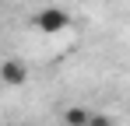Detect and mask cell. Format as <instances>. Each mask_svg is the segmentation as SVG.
I'll return each instance as SVG.
<instances>
[{
  "instance_id": "2",
  "label": "cell",
  "mask_w": 130,
  "mask_h": 126,
  "mask_svg": "<svg viewBox=\"0 0 130 126\" xmlns=\"http://www.w3.org/2000/svg\"><path fill=\"white\" fill-rule=\"evenodd\" d=\"M0 77H4L7 88H21V84H28V67H25L21 60H4Z\"/></svg>"
},
{
  "instance_id": "4",
  "label": "cell",
  "mask_w": 130,
  "mask_h": 126,
  "mask_svg": "<svg viewBox=\"0 0 130 126\" xmlns=\"http://www.w3.org/2000/svg\"><path fill=\"white\" fill-rule=\"evenodd\" d=\"M88 126H116V123H112V116H102V112H95Z\"/></svg>"
},
{
  "instance_id": "3",
  "label": "cell",
  "mask_w": 130,
  "mask_h": 126,
  "mask_svg": "<svg viewBox=\"0 0 130 126\" xmlns=\"http://www.w3.org/2000/svg\"><path fill=\"white\" fill-rule=\"evenodd\" d=\"M91 109H85V105H70V109H63V126H88L91 123Z\"/></svg>"
},
{
  "instance_id": "1",
  "label": "cell",
  "mask_w": 130,
  "mask_h": 126,
  "mask_svg": "<svg viewBox=\"0 0 130 126\" xmlns=\"http://www.w3.org/2000/svg\"><path fill=\"white\" fill-rule=\"evenodd\" d=\"M32 25H35V32H42V35H60L67 25H70V14H67L63 7H42V11L32 18Z\"/></svg>"
}]
</instances>
